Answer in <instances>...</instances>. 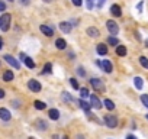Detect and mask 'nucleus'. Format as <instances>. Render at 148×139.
<instances>
[{"instance_id": "nucleus-22", "label": "nucleus", "mask_w": 148, "mask_h": 139, "mask_svg": "<svg viewBox=\"0 0 148 139\" xmlns=\"http://www.w3.org/2000/svg\"><path fill=\"white\" fill-rule=\"evenodd\" d=\"M134 84H135V87H136L138 90H141V89H142V86H144L142 78H141V77H135V78H134Z\"/></svg>"}, {"instance_id": "nucleus-31", "label": "nucleus", "mask_w": 148, "mask_h": 139, "mask_svg": "<svg viewBox=\"0 0 148 139\" xmlns=\"http://www.w3.org/2000/svg\"><path fill=\"white\" fill-rule=\"evenodd\" d=\"M77 74H79L80 77H84V76H86V71H84L83 67H79V68H77Z\"/></svg>"}, {"instance_id": "nucleus-33", "label": "nucleus", "mask_w": 148, "mask_h": 139, "mask_svg": "<svg viewBox=\"0 0 148 139\" xmlns=\"http://www.w3.org/2000/svg\"><path fill=\"white\" fill-rule=\"evenodd\" d=\"M71 2H73L74 6H82L83 5V0H71Z\"/></svg>"}, {"instance_id": "nucleus-18", "label": "nucleus", "mask_w": 148, "mask_h": 139, "mask_svg": "<svg viewBox=\"0 0 148 139\" xmlns=\"http://www.w3.org/2000/svg\"><path fill=\"white\" fill-rule=\"evenodd\" d=\"M116 55H119V57H125V55H126V46H123V45H118V46H116Z\"/></svg>"}, {"instance_id": "nucleus-44", "label": "nucleus", "mask_w": 148, "mask_h": 139, "mask_svg": "<svg viewBox=\"0 0 148 139\" xmlns=\"http://www.w3.org/2000/svg\"><path fill=\"white\" fill-rule=\"evenodd\" d=\"M87 2H93V0H87Z\"/></svg>"}, {"instance_id": "nucleus-1", "label": "nucleus", "mask_w": 148, "mask_h": 139, "mask_svg": "<svg viewBox=\"0 0 148 139\" xmlns=\"http://www.w3.org/2000/svg\"><path fill=\"white\" fill-rule=\"evenodd\" d=\"M10 22H12V16H10L9 13H3L2 16H0V29H2L3 32L9 31Z\"/></svg>"}, {"instance_id": "nucleus-24", "label": "nucleus", "mask_w": 148, "mask_h": 139, "mask_svg": "<svg viewBox=\"0 0 148 139\" xmlns=\"http://www.w3.org/2000/svg\"><path fill=\"white\" fill-rule=\"evenodd\" d=\"M103 104H105V107H106L108 110H113V109H115V103H113L112 100H109V99H106V100L103 102Z\"/></svg>"}, {"instance_id": "nucleus-42", "label": "nucleus", "mask_w": 148, "mask_h": 139, "mask_svg": "<svg viewBox=\"0 0 148 139\" xmlns=\"http://www.w3.org/2000/svg\"><path fill=\"white\" fill-rule=\"evenodd\" d=\"M44 2H45V3H51V2H52V0H44Z\"/></svg>"}, {"instance_id": "nucleus-8", "label": "nucleus", "mask_w": 148, "mask_h": 139, "mask_svg": "<svg viewBox=\"0 0 148 139\" xmlns=\"http://www.w3.org/2000/svg\"><path fill=\"white\" fill-rule=\"evenodd\" d=\"M10 117H12V114H10V112H9L8 109L0 107V119L5 120V122H8V120H10Z\"/></svg>"}, {"instance_id": "nucleus-37", "label": "nucleus", "mask_w": 148, "mask_h": 139, "mask_svg": "<svg viewBox=\"0 0 148 139\" xmlns=\"http://www.w3.org/2000/svg\"><path fill=\"white\" fill-rule=\"evenodd\" d=\"M142 5H144V3H142V2H141V3H139V5H138V6H136V9H138V10H139V12H141V10H142Z\"/></svg>"}, {"instance_id": "nucleus-29", "label": "nucleus", "mask_w": 148, "mask_h": 139, "mask_svg": "<svg viewBox=\"0 0 148 139\" xmlns=\"http://www.w3.org/2000/svg\"><path fill=\"white\" fill-rule=\"evenodd\" d=\"M80 96L84 99V97H89V90L86 89V87H82L80 89Z\"/></svg>"}, {"instance_id": "nucleus-34", "label": "nucleus", "mask_w": 148, "mask_h": 139, "mask_svg": "<svg viewBox=\"0 0 148 139\" xmlns=\"http://www.w3.org/2000/svg\"><path fill=\"white\" fill-rule=\"evenodd\" d=\"M6 10V5L3 2H0V12H5Z\"/></svg>"}, {"instance_id": "nucleus-12", "label": "nucleus", "mask_w": 148, "mask_h": 139, "mask_svg": "<svg viewBox=\"0 0 148 139\" xmlns=\"http://www.w3.org/2000/svg\"><path fill=\"white\" fill-rule=\"evenodd\" d=\"M90 104L95 109H102V102L99 100L97 96H90Z\"/></svg>"}, {"instance_id": "nucleus-28", "label": "nucleus", "mask_w": 148, "mask_h": 139, "mask_svg": "<svg viewBox=\"0 0 148 139\" xmlns=\"http://www.w3.org/2000/svg\"><path fill=\"white\" fill-rule=\"evenodd\" d=\"M70 83H71V87L74 90H80V86H79V83H77L76 78H70Z\"/></svg>"}, {"instance_id": "nucleus-14", "label": "nucleus", "mask_w": 148, "mask_h": 139, "mask_svg": "<svg viewBox=\"0 0 148 139\" xmlns=\"http://www.w3.org/2000/svg\"><path fill=\"white\" fill-rule=\"evenodd\" d=\"M48 116H49L51 120H58V119H60V112H58L57 109H51V110L48 112Z\"/></svg>"}, {"instance_id": "nucleus-25", "label": "nucleus", "mask_w": 148, "mask_h": 139, "mask_svg": "<svg viewBox=\"0 0 148 139\" xmlns=\"http://www.w3.org/2000/svg\"><path fill=\"white\" fill-rule=\"evenodd\" d=\"M44 74H51L52 73V64L51 62H47L45 65H44V71H42Z\"/></svg>"}, {"instance_id": "nucleus-21", "label": "nucleus", "mask_w": 148, "mask_h": 139, "mask_svg": "<svg viewBox=\"0 0 148 139\" xmlns=\"http://www.w3.org/2000/svg\"><path fill=\"white\" fill-rule=\"evenodd\" d=\"M23 62H25V65H26L28 68H31V70H34V68H35V62H34V59H32V58L26 57V58L23 59Z\"/></svg>"}, {"instance_id": "nucleus-6", "label": "nucleus", "mask_w": 148, "mask_h": 139, "mask_svg": "<svg viewBox=\"0 0 148 139\" xmlns=\"http://www.w3.org/2000/svg\"><path fill=\"white\" fill-rule=\"evenodd\" d=\"M5 61L8 62V64H10L15 70H19L21 68V64H19V61L16 59V58H13L12 55H5Z\"/></svg>"}, {"instance_id": "nucleus-30", "label": "nucleus", "mask_w": 148, "mask_h": 139, "mask_svg": "<svg viewBox=\"0 0 148 139\" xmlns=\"http://www.w3.org/2000/svg\"><path fill=\"white\" fill-rule=\"evenodd\" d=\"M141 102H142V104L145 107H148V94H142L141 96Z\"/></svg>"}, {"instance_id": "nucleus-15", "label": "nucleus", "mask_w": 148, "mask_h": 139, "mask_svg": "<svg viewBox=\"0 0 148 139\" xmlns=\"http://www.w3.org/2000/svg\"><path fill=\"white\" fill-rule=\"evenodd\" d=\"M96 51H97L99 55H106V54H108V46H106L105 44H99L97 48H96Z\"/></svg>"}, {"instance_id": "nucleus-3", "label": "nucleus", "mask_w": 148, "mask_h": 139, "mask_svg": "<svg viewBox=\"0 0 148 139\" xmlns=\"http://www.w3.org/2000/svg\"><path fill=\"white\" fill-rule=\"evenodd\" d=\"M28 89L31 90V91H34V93H39L41 90H42V86H41V83L39 81H36V80H29L28 81Z\"/></svg>"}, {"instance_id": "nucleus-5", "label": "nucleus", "mask_w": 148, "mask_h": 139, "mask_svg": "<svg viewBox=\"0 0 148 139\" xmlns=\"http://www.w3.org/2000/svg\"><path fill=\"white\" fill-rule=\"evenodd\" d=\"M90 84H92L93 89H95L96 91H99V93H102V91L105 90V86H103V83H102L99 78H92V80H90Z\"/></svg>"}, {"instance_id": "nucleus-46", "label": "nucleus", "mask_w": 148, "mask_h": 139, "mask_svg": "<svg viewBox=\"0 0 148 139\" xmlns=\"http://www.w3.org/2000/svg\"><path fill=\"white\" fill-rule=\"evenodd\" d=\"M147 119H148V114H147Z\"/></svg>"}, {"instance_id": "nucleus-19", "label": "nucleus", "mask_w": 148, "mask_h": 139, "mask_svg": "<svg viewBox=\"0 0 148 139\" xmlns=\"http://www.w3.org/2000/svg\"><path fill=\"white\" fill-rule=\"evenodd\" d=\"M79 104H80V107L89 114V112H90V107H92V104H89V103H86L84 100H79Z\"/></svg>"}, {"instance_id": "nucleus-41", "label": "nucleus", "mask_w": 148, "mask_h": 139, "mask_svg": "<svg viewBox=\"0 0 148 139\" xmlns=\"http://www.w3.org/2000/svg\"><path fill=\"white\" fill-rule=\"evenodd\" d=\"M77 139H84V138H83L82 135H77Z\"/></svg>"}, {"instance_id": "nucleus-23", "label": "nucleus", "mask_w": 148, "mask_h": 139, "mask_svg": "<svg viewBox=\"0 0 148 139\" xmlns=\"http://www.w3.org/2000/svg\"><path fill=\"white\" fill-rule=\"evenodd\" d=\"M34 106H35V109H38V110H44V109L47 107V104H45L44 102H39V100H35V102H34Z\"/></svg>"}, {"instance_id": "nucleus-17", "label": "nucleus", "mask_w": 148, "mask_h": 139, "mask_svg": "<svg viewBox=\"0 0 148 139\" xmlns=\"http://www.w3.org/2000/svg\"><path fill=\"white\" fill-rule=\"evenodd\" d=\"M55 46H57L58 49H65V46H67V42H65V39H62V38H58V39L55 41Z\"/></svg>"}, {"instance_id": "nucleus-11", "label": "nucleus", "mask_w": 148, "mask_h": 139, "mask_svg": "<svg viewBox=\"0 0 148 139\" xmlns=\"http://www.w3.org/2000/svg\"><path fill=\"white\" fill-rule=\"evenodd\" d=\"M86 33H87L89 36H92V38H97V36H100L99 29H97V28H95V26H89V28L86 29Z\"/></svg>"}, {"instance_id": "nucleus-26", "label": "nucleus", "mask_w": 148, "mask_h": 139, "mask_svg": "<svg viewBox=\"0 0 148 139\" xmlns=\"http://www.w3.org/2000/svg\"><path fill=\"white\" fill-rule=\"evenodd\" d=\"M139 62H141V65H142L145 70H148V58H147V57H144V55L139 57Z\"/></svg>"}, {"instance_id": "nucleus-38", "label": "nucleus", "mask_w": 148, "mask_h": 139, "mask_svg": "<svg viewBox=\"0 0 148 139\" xmlns=\"http://www.w3.org/2000/svg\"><path fill=\"white\" fill-rule=\"evenodd\" d=\"M126 139H138V138H135L134 135H126Z\"/></svg>"}, {"instance_id": "nucleus-9", "label": "nucleus", "mask_w": 148, "mask_h": 139, "mask_svg": "<svg viewBox=\"0 0 148 139\" xmlns=\"http://www.w3.org/2000/svg\"><path fill=\"white\" fill-rule=\"evenodd\" d=\"M110 13H112V16H115V18L122 16V9H121V6H119V5H112V6H110Z\"/></svg>"}, {"instance_id": "nucleus-32", "label": "nucleus", "mask_w": 148, "mask_h": 139, "mask_svg": "<svg viewBox=\"0 0 148 139\" xmlns=\"http://www.w3.org/2000/svg\"><path fill=\"white\" fill-rule=\"evenodd\" d=\"M62 99H64V100H65V102H71V100H73V97H71V96H70V94H67V93H65V91H64V93H62Z\"/></svg>"}, {"instance_id": "nucleus-10", "label": "nucleus", "mask_w": 148, "mask_h": 139, "mask_svg": "<svg viewBox=\"0 0 148 139\" xmlns=\"http://www.w3.org/2000/svg\"><path fill=\"white\" fill-rule=\"evenodd\" d=\"M60 29L64 32V33H70L71 32V29H73V25L70 23V22H60Z\"/></svg>"}, {"instance_id": "nucleus-7", "label": "nucleus", "mask_w": 148, "mask_h": 139, "mask_svg": "<svg viewBox=\"0 0 148 139\" xmlns=\"http://www.w3.org/2000/svg\"><path fill=\"white\" fill-rule=\"evenodd\" d=\"M100 67L103 68V71H105V73H108V74H110V73H112V70H113L112 62H110V61H108V59H103V61L100 62Z\"/></svg>"}, {"instance_id": "nucleus-2", "label": "nucleus", "mask_w": 148, "mask_h": 139, "mask_svg": "<svg viewBox=\"0 0 148 139\" xmlns=\"http://www.w3.org/2000/svg\"><path fill=\"white\" fill-rule=\"evenodd\" d=\"M103 122H105V125H106L109 129H115V127L118 126V119H116V116H113V114H110V113L105 114Z\"/></svg>"}, {"instance_id": "nucleus-39", "label": "nucleus", "mask_w": 148, "mask_h": 139, "mask_svg": "<svg viewBox=\"0 0 148 139\" xmlns=\"http://www.w3.org/2000/svg\"><path fill=\"white\" fill-rule=\"evenodd\" d=\"M87 7L92 9V7H93V2H89V3H87Z\"/></svg>"}, {"instance_id": "nucleus-45", "label": "nucleus", "mask_w": 148, "mask_h": 139, "mask_svg": "<svg viewBox=\"0 0 148 139\" xmlns=\"http://www.w3.org/2000/svg\"><path fill=\"white\" fill-rule=\"evenodd\" d=\"M9 2H13V0H9Z\"/></svg>"}, {"instance_id": "nucleus-43", "label": "nucleus", "mask_w": 148, "mask_h": 139, "mask_svg": "<svg viewBox=\"0 0 148 139\" xmlns=\"http://www.w3.org/2000/svg\"><path fill=\"white\" fill-rule=\"evenodd\" d=\"M64 139H68V136H64Z\"/></svg>"}, {"instance_id": "nucleus-27", "label": "nucleus", "mask_w": 148, "mask_h": 139, "mask_svg": "<svg viewBox=\"0 0 148 139\" xmlns=\"http://www.w3.org/2000/svg\"><path fill=\"white\" fill-rule=\"evenodd\" d=\"M108 44L112 45V46H115V45H119V41H118L116 36H110V38L108 39Z\"/></svg>"}, {"instance_id": "nucleus-40", "label": "nucleus", "mask_w": 148, "mask_h": 139, "mask_svg": "<svg viewBox=\"0 0 148 139\" xmlns=\"http://www.w3.org/2000/svg\"><path fill=\"white\" fill-rule=\"evenodd\" d=\"M2 48H3V39L0 38V49H2Z\"/></svg>"}, {"instance_id": "nucleus-20", "label": "nucleus", "mask_w": 148, "mask_h": 139, "mask_svg": "<svg viewBox=\"0 0 148 139\" xmlns=\"http://www.w3.org/2000/svg\"><path fill=\"white\" fill-rule=\"evenodd\" d=\"M36 126H38V129H41V130H47V129H48V123H47L45 120H42V119H38V120H36Z\"/></svg>"}, {"instance_id": "nucleus-13", "label": "nucleus", "mask_w": 148, "mask_h": 139, "mask_svg": "<svg viewBox=\"0 0 148 139\" xmlns=\"http://www.w3.org/2000/svg\"><path fill=\"white\" fill-rule=\"evenodd\" d=\"M39 29H41V32H42L45 36H52V35H54L52 28H49V26H47V25H41V26H39Z\"/></svg>"}, {"instance_id": "nucleus-36", "label": "nucleus", "mask_w": 148, "mask_h": 139, "mask_svg": "<svg viewBox=\"0 0 148 139\" xmlns=\"http://www.w3.org/2000/svg\"><path fill=\"white\" fill-rule=\"evenodd\" d=\"M29 2H31V0H21V3H22V5H25V6H26V5H29Z\"/></svg>"}, {"instance_id": "nucleus-35", "label": "nucleus", "mask_w": 148, "mask_h": 139, "mask_svg": "<svg viewBox=\"0 0 148 139\" xmlns=\"http://www.w3.org/2000/svg\"><path fill=\"white\" fill-rule=\"evenodd\" d=\"M6 96V93H5V90H2V89H0V99H3Z\"/></svg>"}, {"instance_id": "nucleus-4", "label": "nucleus", "mask_w": 148, "mask_h": 139, "mask_svg": "<svg viewBox=\"0 0 148 139\" xmlns=\"http://www.w3.org/2000/svg\"><path fill=\"white\" fill-rule=\"evenodd\" d=\"M106 28L110 32V35H118V32H119V26H118V23L115 20H108L106 22Z\"/></svg>"}, {"instance_id": "nucleus-16", "label": "nucleus", "mask_w": 148, "mask_h": 139, "mask_svg": "<svg viewBox=\"0 0 148 139\" xmlns=\"http://www.w3.org/2000/svg\"><path fill=\"white\" fill-rule=\"evenodd\" d=\"M15 78V74L10 71V70H8V71H5V74H3V80L6 81V83H9V81H12Z\"/></svg>"}]
</instances>
